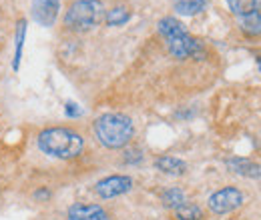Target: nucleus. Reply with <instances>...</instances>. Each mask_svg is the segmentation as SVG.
<instances>
[{
	"label": "nucleus",
	"mask_w": 261,
	"mask_h": 220,
	"mask_svg": "<svg viewBox=\"0 0 261 220\" xmlns=\"http://www.w3.org/2000/svg\"><path fill=\"white\" fill-rule=\"evenodd\" d=\"M203 218V210L197 204L185 202L183 206L175 208V220H201Z\"/></svg>",
	"instance_id": "16"
},
{
	"label": "nucleus",
	"mask_w": 261,
	"mask_h": 220,
	"mask_svg": "<svg viewBox=\"0 0 261 220\" xmlns=\"http://www.w3.org/2000/svg\"><path fill=\"white\" fill-rule=\"evenodd\" d=\"M105 18V6L100 0H74L65 12V26L74 32L91 30Z\"/></svg>",
	"instance_id": "4"
},
{
	"label": "nucleus",
	"mask_w": 261,
	"mask_h": 220,
	"mask_svg": "<svg viewBox=\"0 0 261 220\" xmlns=\"http://www.w3.org/2000/svg\"><path fill=\"white\" fill-rule=\"evenodd\" d=\"M66 220H111L109 212L98 206V204H85V202H76L68 208Z\"/></svg>",
	"instance_id": "8"
},
{
	"label": "nucleus",
	"mask_w": 261,
	"mask_h": 220,
	"mask_svg": "<svg viewBox=\"0 0 261 220\" xmlns=\"http://www.w3.org/2000/svg\"><path fill=\"white\" fill-rule=\"evenodd\" d=\"M227 6L235 16L243 18V16L253 14V12H259L261 0H227Z\"/></svg>",
	"instance_id": "11"
},
{
	"label": "nucleus",
	"mask_w": 261,
	"mask_h": 220,
	"mask_svg": "<svg viewBox=\"0 0 261 220\" xmlns=\"http://www.w3.org/2000/svg\"><path fill=\"white\" fill-rule=\"evenodd\" d=\"M95 136L105 148H123L127 146L135 134V124L129 116L119 114V112H109L102 114L95 120Z\"/></svg>",
	"instance_id": "3"
},
{
	"label": "nucleus",
	"mask_w": 261,
	"mask_h": 220,
	"mask_svg": "<svg viewBox=\"0 0 261 220\" xmlns=\"http://www.w3.org/2000/svg\"><path fill=\"white\" fill-rule=\"evenodd\" d=\"M157 30H159V34L165 38L171 56H175V58H179V60H185V58H199V56H201V52H203L201 42L185 30V26H183L177 18H173V16L161 18L159 24H157Z\"/></svg>",
	"instance_id": "2"
},
{
	"label": "nucleus",
	"mask_w": 261,
	"mask_h": 220,
	"mask_svg": "<svg viewBox=\"0 0 261 220\" xmlns=\"http://www.w3.org/2000/svg\"><path fill=\"white\" fill-rule=\"evenodd\" d=\"M155 166H157V170H161L165 174H171V176H181V174H185V170H187L185 160L175 158V156L157 158V160H155Z\"/></svg>",
	"instance_id": "10"
},
{
	"label": "nucleus",
	"mask_w": 261,
	"mask_h": 220,
	"mask_svg": "<svg viewBox=\"0 0 261 220\" xmlns=\"http://www.w3.org/2000/svg\"><path fill=\"white\" fill-rule=\"evenodd\" d=\"M173 8L181 16H195L207 8V0H173Z\"/></svg>",
	"instance_id": "12"
},
{
	"label": "nucleus",
	"mask_w": 261,
	"mask_h": 220,
	"mask_svg": "<svg viewBox=\"0 0 261 220\" xmlns=\"http://www.w3.org/2000/svg\"><path fill=\"white\" fill-rule=\"evenodd\" d=\"M59 10H61V0H33V6H31L33 18L40 26H46V28L57 22Z\"/></svg>",
	"instance_id": "7"
},
{
	"label": "nucleus",
	"mask_w": 261,
	"mask_h": 220,
	"mask_svg": "<svg viewBox=\"0 0 261 220\" xmlns=\"http://www.w3.org/2000/svg\"><path fill=\"white\" fill-rule=\"evenodd\" d=\"M243 202V192L235 186H225V188H219L217 192H213L207 200L211 212L215 214H227L233 212L235 208H239Z\"/></svg>",
	"instance_id": "5"
},
{
	"label": "nucleus",
	"mask_w": 261,
	"mask_h": 220,
	"mask_svg": "<svg viewBox=\"0 0 261 220\" xmlns=\"http://www.w3.org/2000/svg\"><path fill=\"white\" fill-rule=\"evenodd\" d=\"M38 148L46 156L59 158V160H70L76 158L85 148V138L65 126H53L38 134Z\"/></svg>",
	"instance_id": "1"
},
{
	"label": "nucleus",
	"mask_w": 261,
	"mask_h": 220,
	"mask_svg": "<svg viewBox=\"0 0 261 220\" xmlns=\"http://www.w3.org/2000/svg\"><path fill=\"white\" fill-rule=\"evenodd\" d=\"M133 188V178L125 176V174H113V176H107L102 180H98L95 184V192H97L100 198L109 200V198H115V196H121L125 192H129Z\"/></svg>",
	"instance_id": "6"
},
{
	"label": "nucleus",
	"mask_w": 261,
	"mask_h": 220,
	"mask_svg": "<svg viewBox=\"0 0 261 220\" xmlns=\"http://www.w3.org/2000/svg\"><path fill=\"white\" fill-rule=\"evenodd\" d=\"M161 200H163V204L167 208H179V206H183L187 200H185V192L181 188H167L163 192V196H161Z\"/></svg>",
	"instance_id": "14"
},
{
	"label": "nucleus",
	"mask_w": 261,
	"mask_h": 220,
	"mask_svg": "<svg viewBox=\"0 0 261 220\" xmlns=\"http://www.w3.org/2000/svg\"><path fill=\"white\" fill-rule=\"evenodd\" d=\"M239 28L249 36H261V10L239 18Z\"/></svg>",
	"instance_id": "13"
},
{
	"label": "nucleus",
	"mask_w": 261,
	"mask_h": 220,
	"mask_svg": "<svg viewBox=\"0 0 261 220\" xmlns=\"http://www.w3.org/2000/svg\"><path fill=\"white\" fill-rule=\"evenodd\" d=\"M227 168L231 172L239 174V176H245V178H259L261 176V166L255 164L253 160H247V158H229Z\"/></svg>",
	"instance_id": "9"
},
{
	"label": "nucleus",
	"mask_w": 261,
	"mask_h": 220,
	"mask_svg": "<svg viewBox=\"0 0 261 220\" xmlns=\"http://www.w3.org/2000/svg\"><path fill=\"white\" fill-rule=\"evenodd\" d=\"M129 18H130V12L127 8H123V6L111 8V10H107V14H105V20H107L109 26H121V24H125Z\"/></svg>",
	"instance_id": "15"
}]
</instances>
